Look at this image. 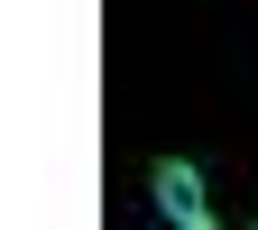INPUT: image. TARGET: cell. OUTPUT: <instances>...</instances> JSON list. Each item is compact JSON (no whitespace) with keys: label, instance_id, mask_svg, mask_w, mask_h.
I'll return each instance as SVG.
<instances>
[{"label":"cell","instance_id":"1","mask_svg":"<svg viewBox=\"0 0 258 230\" xmlns=\"http://www.w3.org/2000/svg\"><path fill=\"white\" fill-rule=\"evenodd\" d=\"M157 212L184 221V230H203V221H212V193H203V175H194L184 157H166V166H157Z\"/></svg>","mask_w":258,"mask_h":230}]
</instances>
